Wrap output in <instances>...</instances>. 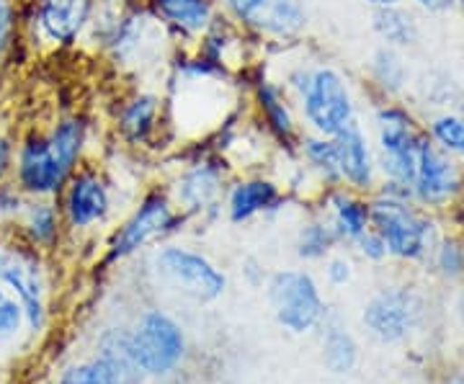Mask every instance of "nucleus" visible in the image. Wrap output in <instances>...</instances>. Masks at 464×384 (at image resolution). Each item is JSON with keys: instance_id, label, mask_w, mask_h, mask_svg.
Masks as SVG:
<instances>
[{"instance_id": "nucleus-1", "label": "nucleus", "mask_w": 464, "mask_h": 384, "mask_svg": "<svg viewBox=\"0 0 464 384\" xmlns=\"http://www.w3.org/2000/svg\"><path fill=\"white\" fill-rule=\"evenodd\" d=\"M372 227L382 235L387 253L400 261H423L439 240L433 222L413 201V191L380 181L369 199Z\"/></svg>"}, {"instance_id": "nucleus-2", "label": "nucleus", "mask_w": 464, "mask_h": 384, "mask_svg": "<svg viewBox=\"0 0 464 384\" xmlns=\"http://www.w3.org/2000/svg\"><path fill=\"white\" fill-rule=\"evenodd\" d=\"M426 127L398 101H384L374 109V155L380 181L413 191L418 148Z\"/></svg>"}, {"instance_id": "nucleus-3", "label": "nucleus", "mask_w": 464, "mask_h": 384, "mask_svg": "<svg viewBox=\"0 0 464 384\" xmlns=\"http://www.w3.org/2000/svg\"><path fill=\"white\" fill-rule=\"evenodd\" d=\"M295 109L302 132L320 137H335L359 119L348 78L328 62L310 67V78L295 99Z\"/></svg>"}, {"instance_id": "nucleus-4", "label": "nucleus", "mask_w": 464, "mask_h": 384, "mask_svg": "<svg viewBox=\"0 0 464 384\" xmlns=\"http://www.w3.org/2000/svg\"><path fill=\"white\" fill-rule=\"evenodd\" d=\"M173 42L176 39L152 16L145 3L130 0L101 54H106L109 62L121 70L145 72L166 60V47H170Z\"/></svg>"}, {"instance_id": "nucleus-5", "label": "nucleus", "mask_w": 464, "mask_h": 384, "mask_svg": "<svg viewBox=\"0 0 464 384\" xmlns=\"http://www.w3.org/2000/svg\"><path fill=\"white\" fill-rule=\"evenodd\" d=\"M219 11L250 39L297 44L310 29L307 0H219Z\"/></svg>"}, {"instance_id": "nucleus-6", "label": "nucleus", "mask_w": 464, "mask_h": 384, "mask_svg": "<svg viewBox=\"0 0 464 384\" xmlns=\"http://www.w3.org/2000/svg\"><path fill=\"white\" fill-rule=\"evenodd\" d=\"M96 0H32L21 14V32L34 50H70L83 44Z\"/></svg>"}, {"instance_id": "nucleus-7", "label": "nucleus", "mask_w": 464, "mask_h": 384, "mask_svg": "<svg viewBox=\"0 0 464 384\" xmlns=\"http://www.w3.org/2000/svg\"><path fill=\"white\" fill-rule=\"evenodd\" d=\"M72 170L52 150L44 130H29L18 139L11 184L26 199H57Z\"/></svg>"}, {"instance_id": "nucleus-8", "label": "nucleus", "mask_w": 464, "mask_h": 384, "mask_svg": "<svg viewBox=\"0 0 464 384\" xmlns=\"http://www.w3.org/2000/svg\"><path fill=\"white\" fill-rule=\"evenodd\" d=\"M0 284L21 302L29 331L39 333L47 322V307H44L47 282H44L39 251L24 243L16 245L0 243Z\"/></svg>"}, {"instance_id": "nucleus-9", "label": "nucleus", "mask_w": 464, "mask_h": 384, "mask_svg": "<svg viewBox=\"0 0 464 384\" xmlns=\"http://www.w3.org/2000/svg\"><path fill=\"white\" fill-rule=\"evenodd\" d=\"M268 302L274 307L279 325L292 333L313 331L325 315V304L315 279L307 271H297V268H286L271 276Z\"/></svg>"}, {"instance_id": "nucleus-10", "label": "nucleus", "mask_w": 464, "mask_h": 384, "mask_svg": "<svg viewBox=\"0 0 464 384\" xmlns=\"http://www.w3.org/2000/svg\"><path fill=\"white\" fill-rule=\"evenodd\" d=\"M155 268L168 286L194 302H215L227 289V276L207 255L181 245H166L155 253Z\"/></svg>"}, {"instance_id": "nucleus-11", "label": "nucleus", "mask_w": 464, "mask_h": 384, "mask_svg": "<svg viewBox=\"0 0 464 384\" xmlns=\"http://www.w3.org/2000/svg\"><path fill=\"white\" fill-rule=\"evenodd\" d=\"M60 212L67 230H91L111 215V184L101 168L81 163L60 191Z\"/></svg>"}, {"instance_id": "nucleus-12", "label": "nucleus", "mask_w": 464, "mask_h": 384, "mask_svg": "<svg viewBox=\"0 0 464 384\" xmlns=\"http://www.w3.org/2000/svg\"><path fill=\"white\" fill-rule=\"evenodd\" d=\"M464 191V163L426 134L415 160L413 201L423 209H447Z\"/></svg>"}, {"instance_id": "nucleus-13", "label": "nucleus", "mask_w": 464, "mask_h": 384, "mask_svg": "<svg viewBox=\"0 0 464 384\" xmlns=\"http://www.w3.org/2000/svg\"><path fill=\"white\" fill-rule=\"evenodd\" d=\"M181 222L183 215L176 209V204L166 191H160V188L150 191L142 197L140 206L132 212V217L116 230L114 240H111V251H109L111 261L127 258L150 243L176 233Z\"/></svg>"}, {"instance_id": "nucleus-14", "label": "nucleus", "mask_w": 464, "mask_h": 384, "mask_svg": "<svg viewBox=\"0 0 464 384\" xmlns=\"http://www.w3.org/2000/svg\"><path fill=\"white\" fill-rule=\"evenodd\" d=\"M227 191V163L219 152H201L176 176L170 199L186 215L215 212L222 194Z\"/></svg>"}, {"instance_id": "nucleus-15", "label": "nucleus", "mask_w": 464, "mask_h": 384, "mask_svg": "<svg viewBox=\"0 0 464 384\" xmlns=\"http://www.w3.org/2000/svg\"><path fill=\"white\" fill-rule=\"evenodd\" d=\"M132 341L134 364L145 374H168L170 369L179 367L186 351V341H183L181 328L176 325V320H170L166 312L152 310L148 315H142L137 331L130 335Z\"/></svg>"}, {"instance_id": "nucleus-16", "label": "nucleus", "mask_w": 464, "mask_h": 384, "mask_svg": "<svg viewBox=\"0 0 464 384\" xmlns=\"http://www.w3.org/2000/svg\"><path fill=\"white\" fill-rule=\"evenodd\" d=\"M250 103L256 111V124L268 134L274 145H282L284 150H297L302 127H299L295 101L286 96V91L276 78L261 72L250 85Z\"/></svg>"}, {"instance_id": "nucleus-17", "label": "nucleus", "mask_w": 464, "mask_h": 384, "mask_svg": "<svg viewBox=\"0 0 464 384\" xmlns=\"http://www.w3.org/2000/svg\"><path fill=\"white\" fill-rule=\"evenodd\" d=\"M116 134L130 148H148L166 130V99L158 91L137 88L116 109Z\"/></svg>"}, {"instance_id": "nucleus-18", "label": "nucleus", "mask_w": 464, "mask_h": 384, "mask_svg": "<svg viewBox=\"0 0 464 384\" xmlns=\"http://www.w3.org/2000/svg\"><path fill=\"white\" fill-rule=\"evenodd\" d=\"M420 300L411 289L390 286L374 294L364 310V325L384 343H395L411 333L420 318Z\"/></svg>"}, {"instance_id": "nucleus-19", "label": "nucleus", "mask_w": 464, "mask_h": 384, "mask_svg": "<svg viewBox=\"0 0 464 384\" xmlns=\"http://www.w3.org/2000/svg\"><path fill=\"white\" fill-rule=\"evenodd\" d=\"M140 3L148 5L152 16L186 50H194L197 42L219 18V5L215 0H140Z\"/></svg>"}, {"instance_id": "nucleus-20", "label": "nucleus", "mask_w": 464, "mask_h": 384, "mask_svg": "<svg viewBox=\"0 0 464 384\" xmlns=\"http://www.w3.org/2000/svg\"><path fill=\"white\" fill-rule=\"evenodd\" d=\"M338 145V163H341V181L356 194H372L380 186L377 173V155L374 145L366 134L364 124L356 119L341 134H335Z\"/></svg>"}, {"instance_id": "nucleus-21", "label": "nucleus", "mask_w": 464, "mask_h": 384, "mask_svg": "<svg viewBox=\"0 0 464 384\" xmlns=\"http://www.w3.org/2000/svg\"><path fill=\"white\" fill-rule=\"evenodd\" d=\"M282 201V188L266 176H243L232 181L225 197V209L232 225H243L264 212L276 209Z\"/></svg>"}, {"instance_id": "nucleus-22", "label": "nucleus", "mask_w": 464, "mask_h": 384, "mask_svg": "<svg viewBox=\"0 0 464 384\" xmlns=\"http://www.w3.org/2000/svg\"><path fill=\"white\" fill-rule=\"evenodd\" d=\"M16 222L21 243L39 253L57 248L65 227L60 204L54 199H26Z\"/></svg>"}, {"instance_id": "nucleus-23", "label": "nucleus", "mask_w": 464, "mask_h": 384, "mask_svg": "<svg viewBox=\"0 0 464 384\" xmlns=\"http://www.w3.org/2000/svg\"><path fill=\"white\" fill-rule=\"evenodd\" d=\"M328 209H331L328 222L341 243H356L372 227L369 201L346 186H333L328 194Z\"/></svg>"}, {"instance_id": "nucleus-24", "label": "nucleus", "mask_w": 464, "mask_h": 384, "mask_svg": "<svg viewBox=\"0 0 464 384\" xmlns=\"http://www.w3.org/2000/svg\"><path fill=\"white\" fill-rule=\"evenodd\" d=\"M47 139H50L52 150L57 152V158L65 163L70 170L85 163V150L91 142V124L88 119L81 114H63L52 121L44 130Z\"/></svg>"}, {"instance_id": "nucleus-25", "label": "nucleus", "mask_w": 464, "mask_h": 384, "mask_svg": "<svg viewBox=\"0 0 464 384\" xmlns=\"http://www.w3.org/2000/svg\"><path fill=\"white\" fill-rule=\"evenodd\" d=\"M372 29L380 36L382 44L392 50H411L420 39V26L413 11H408L402 3L400 5H384L372 11Z\"/></svg>"}, {"instance_id": "nucleus-26", "label": "nucleus", "mask_w": 464, "mask_h": 384, "mask_svg": "<svg viewBox=\"0 0 464 384\" xmlns=\"http://www.w3.org/2000/svg\"><path fill=\"white\" fill-rule=\"evenodd\" d=\"M299 160L307 173L317 176L325 186H343L341 181V163H338V145L335 137H320V134L302 132L297 142Z\"/></svg>"}, {"instance_id": "nucleus-27", "label": "nucleus", "mask_w": 464, "mask_h": 384, "mask_svg": "<svg viewBox=\"0 0 464 384\" xmlns=\"http://www.w3.org/2000/svg\"><path fill=\"white\" fill-rule=\"evenodd\" d=\"M369 81L384 96V101L402 96L411 83V70L402 60V52L380 44L369 57Z\"/></svg>"}, {"instance_id": "nucleus-28", "label": "nucleus", "mask_w": 464, "mask_h": 384, "mask_svg": "<svg viewBox=\"0 0 464 384\" xmlns=\"http://www.w3.org/2000/svg\"><path fill=\"white\" fill-rule=\"evenodd\" d=\"M130 335L132 333H124V331H109V333L101 338V353L96 356L103 364H109V367L114 369L116 377L124 384L132 382L134 377L140 374V369L134 364L132 341H130Z\"/></svg>"}, {"instance_id": "nucleus-29", "label": "nucleus", "mask_w": 464, "mask_h": 384, "mask_svg": "<svg viewBox=\"0 0 464 384\" xmlns=\"http://www.w3.org/2000/svg\"><path fill=\"white\" fill-rule=\"evenodd\" d=\"M426 134L441 150L464 160V119L457 111H436L426 124Z\"/></svg>"}, {"instance_id": "nucleus-30", "label": "nucleus", "mask_w": 464, "mask_h": 384, "mask_svg": "<svg viewBox=\"0 0 464 384\" xmlns=\"http://www.w3.org/2000/svg\"><path fill=\"white\" fill-rule=\"evenodd\" d=\"M338 235L333 230V225L328 219H315L307 222L297 237V255L304 261H320L338 245Z\"/></svg>"}, {"instance_id": "nucleus-31", "label": "nucleus", "mask_w": 464, "mask_h": 384, "mask_svg": "<svg viewBox=\"0 0 464 384\" xmlns=\"http://www.w3.org/2000/svg\"><path fill=\"white\" fill-rule=\"evenodd\" d=\"M356 343L353 338L341 331V328H331L325 335L323 343V361L325 367L331 369L333 374H348L351 369L356 367Z\"/></svg>"}, {"instance_id": "nucleus-32", "label": "nucleus", "mask_w": 464, "mask_h": 384, "mask_svg": "<svg viewBox=\"0 0 464 384\" xmlns=\"http://www.w3.org/2000/svg\"><path fill=\"white\" fill-rule=\"evenodd\" d=\"M420 93H423V101L439 109V111H451V106L462 101V93L454 83V78L447 75V72H429L423 75V83H420Z\"/></svg>"}, {"instance_id": "nucleus-33", "label": "nucleus", "mask_w": 464, "mask_h": 384, "mask_svg": "<svg viewBox=\"0 0 464 384\" xmlns=\"http://www.w3.org/2000/svg\"><path fill=\"white\" fill-rule=\"evenodd\" d=\"M433 268L444 279H462L464 276V243L459 237H439L431 251Z\"/></svg>"}, {"instance_id": "nucleus-34", "label": "nucleus", "mask_w": 464, "mask_h": 384, "mask_svg": "<svg viewBox=\"0 0 464 384\" xmlns=\"http://www.w3.org/2000/svg\"><path fill=\"white\" fill-rule=\"evenodd\" d=\"M57 384H124L116 371L109 364H103L101 359H93L88 364H75L63 371V377Z\"/></svg>"}, {"instance_id": "nucleus-35", "label": "nucleus", "mask_w": 464, "mask_h": 384, "mask_svg": "<svg viewBox=\"0 0 464 384\" xmlns=\"http://www.w3.org/2000/svg\"><path fill=\"white\" fill-rule=\"evenodd\" d=\"M26 325L24 320V307L21 302L0 284V346L11 338H16L21 333V328Z\"/></svg>"}, {"instance_id": "nucleus-36", "label": "nucleus", "mask_w": 464, "mask_h": 384, "mask_svg": "<svg viewBox=\"0 0 464 384\" xmlns=\"http://www.w3.org/2000/svg\"><path fill=\"white\" fill-rule=\"evenodd\" d=\"M21 34V5L18 0H0V60L14 50Z\"/></svg>"}, {"instance_id": "nucleus-37", "label": "nucleus", "mask_w": 464, "mask_h": 384, "mask_svg": "<svg viewBox=\"0 0 464 384\" xmlns=\"http://www.w3.org/2000/svg\"><path fill=\"white\" fill-rule=\"evenodd\" d=\"M18 139L8 130H0V186L11 184L14 166H16Z\"/></svg>"}, {"instance_id": "nucleus-38", "label": "nucleus", "mask_w": 464, "mask_h": 384, "mask_svg": "<svg viewBox=\"0 0 464 384\" xmlns=\"http://www.w3.org/2000/svg\"><path fill=\"white\" fill-rule=\"evenodd\" d=\"M359 251H362V255H364L366 261H384L390 253H387V245H384V240H382V235L374 230V227H369L356 243H353Z\"/></svg>"}, {"instance_id": "nucleus-39", "label": "nucleus", "mask_w": 464, "mask_h": 384, "mask_svg": "<svg viewBox=\"0 0 464 384\" xmlns=\"http://www.w3.org/2000/svg\"><path fill=\"white\" fill-rule=\"evenodd\" d=\"M325 276H328V282L333 286H346L351 282V276H353V266L346 258H331L328 266H325Z\"/></svg>"}, {"instance_id": "nucleus-40", "label": "nucleus", "mask_w": 464, "mask_h": 384, "mask_svg": "<svg viewBox=\"0 0 464 384\" xmlns=\"http://www.w3.org/2000/svg\"><path fill=\"white\" fill-rule=\"evenodd\" d=\"M413 5H418L426 14H447L457 5V0H411Z\"/></svg>"}, {"instance_id": "nucleus-41", "label": "nucleus", "mask_w": 464, "mask_h": 384, "mask_svg": "<svg viewBox=\"0 0 464 384\" xmlns=\"http://www.w3.org/2000/svg\"><path fill=\"white\" fill-rule=\"evenodd\" d=\"M362 3H366L374 11V8H384V5H400L402 0H362Z\"/></svg>"}, {"instance_id": "nucleus-42", "label": "nucleus", "mask_w": 464, "mask_h": 384, "mask_svg": "<svg viewBox=\"0 0 464 384\" xmlns=\"http://www.w3.org/2000/svg\"><path fill=\"white\" fill-rule=\"evenodd\" d=\"M447 384H464V369L462 371H457V374H451Z\"/></svg>"}, {"instance_id": "nucleus-43", "label": "nucleus", "mask_w": 464, "mask_h": 384, "mask_svg": "<svg viewBox=\"0 0 464 384\" xmlns=\"http://www.w3.org/2000/svg\"><path fill=\"white\" fill-rule=\"evenodd\" d=\"M5 222H8V217L3 215V206H0V235H3V225H5Z\"/></svg>"}, {"instance_id": "nucleus-44", "label": "nucleus", "mask_w": 464, "mask_h": 384, "mask_svg": "<svg viewBox=\"0 0 464 384\" xmlns=\"http://www.w3.org/2000/svg\"><path fill=\"white\" fill-rule=\"evenodd\" d=\"M457 114L464 119V96H462V101H459V109H457Z\"/></svg>"}, {"instance_id": "nucleus-45", "label": "nucleus", "mask_w": 464, "mask_h": 384, "mask_svg": "<svg viewBox=\"0 0 464 384\" xmlns=\"http://www.w3.org/2000/svg\"><path fill=\"white\" fill-rule=\"evenodd\" d=\"M457 5H462V8H464V0H457Z\"/></svg>"}]
</instances>
